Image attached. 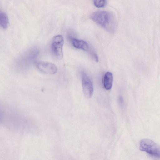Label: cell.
I'll return each instance as SVG.
<instances>
[{"label": "cell", "mask_w": 160, "mask_h": 160, "mask_svg": "<svg viewBox=\"0 0 160 160\" xmlns=\"http://www.w3.org/2000/svg\"><path fill=\"white\" fill-rule=\"evenodd\" d=\"M91 19L98 25L109 33L115 32L117 28V22L114 14L106 10H98L91 15Z\"/></svg>", "instance_id": "cell-1"}, {"label": "cell", "mask_w": 160, "mask_h": 160, "mask_svg": "<svg viewBox=\"0 0 160 160\" xmlns=\"http://www.w3.org/2000/svg\"><path fill=\"white\" fill-rule=\"evenodd\" d=\"M139 149L154 158H159L160 157L159 147L151 140L144 139L141 140L139 143Z\"/></svg>", "instance_id": "cell-2"}, {"label": "cell", "mask_w": 160, "mask_h": 160, "mask_svg": "<svg viewBox=\"0 0 160 160\" xmlns=\"http://www.w3.org/2000/svg\"><path fill=\"white\" fill-rule=\"evenodd\" d=\"M39 51L36 48H32L21 55L17 60L18 65L20 67L27 66L34 61L39 55Z\"/></svg>", "instance_id": "cell-3"}, {"label": "cell", "mask_w": 160, "mask_h": 160, "mask_svg": "<svg viewBox=\"0 0 160 160\" xmlns=\"http://www.w3.org/2000/svg\"><path fill=\"white\" fill-rule=\"evenodd\" d=\"M64 38L63 36L58 35L55 36L52 40L50 45L51 53L57 59H61L63 57V47Z\"/></svg>", "instance_id": "cell-4"}, {"label": "cell", "mask_w": 160, "mask_h": 160, "mask_svg": "<svg viewBox=\"0 0 160 160\" xmlns=\"http://www.w3.org/2000/svg\"><path fill=\"white\" fill-rule=\"evenodd\" d=\"M80 76L84 95L86 98H90L92 96L94 91L92 82L89 76L84 71H81Z\"/></svg>", "instance_id": "cell-5"}, {"label": "cell", "mask_w": 160, "mask_h": 160, "mask_svg": "<svg viewBox=\"0 0 160 160\" xmlns=\"http://www.w3.org/2000/svg\"><path fill=\"white\" fill-rule=\"evenodd\" d=\"M35 66L38 70L45 73L55 74L57 71L56 66L50 62L38 61L35 62Z\"/></svg>", "instance_id": "cell-6"}, {"label": "cell", "mask_w": 160, "mask_h": 160, "mask_svg": "<svg viewBox=\"0 0 160 160\" xmlns=\"http://www.w3.org/2000/svg\"><path fill=\"white\" fill-rule=\"evenodd\" d=\"M69 38L72 44L75 48L85 51H88L89 50V45L85 41L72 37H69Z\"/></svg>", "instance_id": "cell-7"}, {"label": "cell", "mask_w": 160, "mask_h": 160, "mask_svg": "<svg viewBox=\"0 0 160 160\" xmlns=\"http://www.w3.org/2000/svg\"><path fill=\"white\" fill-rule=\"evenodd\" d=\"M113 75L111 72L108 71L106 72L104 78V86L106 89H111L113 84Z\"/></svg>", "instance_id": "cell-8"}, {"label": "cell", "mask_w": 160, "mask_h": 160, "mask_svg": "<svg viewBox=\"0 0 160 160\" xmlns=\"http://www.w3.org/2000/svg\"><path fill=\"white\" fill-rule=\"evenodd\" d=\"M9 21L7 14L4 12L0 11V28L5 29L9 26Z\"/></svg>", "instance_id": "cell-9"}, {"label": "cell", "mask_w": 160, "mask_h": 160, "mask_svg": "<svg viewBox=\"0 0 160 160\" xmlns=\"http://www.w3.org/2000/svg\"><path fill=\"white\" fill-rule=\"evenodd\" d=\"M93 4L97 7L101 8L105 6L107 4L106 0H96L93 1Z\"/></svg>", "instance_id": "cell-10"}, {"label": "cell", "mask_w": 160, "mask_h": 160, "mask_svg": "<svg viewBox=\"0 0 160 160\" xmlns=\"http://www.w3.org/2000/svg\"><path fill=\"white\" fill-rule=\"evenodd\" d=\"M90 54L91 55L92 57L94 58V60L96 62H98V58L97 54L96 53L95 51L91 49L88 51Z\"/></svg>", "instance_id": "cell-11"}, {"label": "cell", "mask_w": 160, "mask_h": 160, "mask_svg": "<svg viewBox=\"0 0 160 160\" xmlns=\"http://www.w3.org/2000/svg\"><path fill=\"white\" fill-rule=\"evenodd\" d=\"M119 102L120 106L121 107H122L124 105V99L122 96H119Z\"/></svg>", "instance_id": "cell-12"}, {"label": "cell", "mask_w": 160, "mask_h": 160, "mask_svg": "<svg viewBox=\"0 0 160 160\" xmlns=\"http://www.w3.org/2000/svg\"><path fill=\"white\" fill-rule=\"evenodd\" d=\"M2 118V114L1 112L0 111V121L1 120Z\"/></svg>", "instance_id": "cell-13"}]
</instances>
